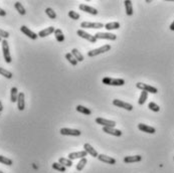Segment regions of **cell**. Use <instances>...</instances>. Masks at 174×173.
Listing matches in <instances>:
<instances>
[{"label": "cell", "instance_id": "obj_3", "mask_svg": "<svg viewBox=\"0 0 174 173\" xmlns=\"http://www.w3.org/2000/svg\"><path fill=\"white\" fill-rule=\"evenodd\" d=\"M1 46H2V53H3V57H4L5 61L7 64H10L12 61V58H11V55H10V51H9V46H8V42L6 39H3L2 42H1Z\"/></svg>", "mask_w": 174, "mask_h": 173}, {"label": "cell", "instance_id": "obj_43", "mask_svg": "<svg viewBox=\"0 0 174 173\" xmlns=\"http://www.w3.org/2000/svg\"><path fill=\"white\" fill-rule=\"evenodd\" d=\"M0 173H4V172H2V171H1V170H0Z\"/></svg>", "mask_w": 174, "mask_h": 173}, {"label": "cell", "instance_id": "obj_8", "mask_svg": "<svg viewBox=\"0 0 174 173\" xmlns=\"http://www.w3.org/2000/svg\"><path fill=\"white\" fill-rule=\"evenodd\" d=\"M113 105L119 107V108L125 109V110H127V111H132V110H133V106H132L131 104L126 103V102H123V101H121V100H118V99L114 100V101H113Z\"/></svg>", "mask_w": 174, "mask_h": 173}, {"label": "cell", "instance_id": "obj_16", "mask_svg": "<svg viewBox=\"0 0 174 173\" xmlns=\"http://www.w3.org/2000/svg\"><path fill=\"white\" fill-rule=\"evenodd\" d=\"M103 131L107 134L113 135V136H116V137H120L122 135V131L114 129V128H111V127H103Z\"/></svg>", "mask_w": 174, "mask_h": 173}, {"label": "cell", "instance_id": "obj_19", "mask_svg": "<svg viewBox=\"0 0 174 173\" xmlns=\"http://www.w3.org/2000/svg\"><path fill=\"white\" fill-rule=\"evenodd\" d=\"M54 31H55L54 27V26H50V27H47V28H46V29L40 30V31L38 32V36H39V37H46L47 35H50L51 33H54Z\"/></svg>", "mask_w": 174, "mask_h": 173}, {"label": "cell", "instance_id": "obj_22", "mask_svg": "<svg viewBox=\"0 0 174 173\" xmlns=\"http://www.w3.org/2000/svg\"><path fill=\"white\" fill-rule=\"evenodd\" d=\"M125 8H126V14L128 16L133 15V5H132V1L130 0H125L124 1Z\"/></svg>", "mask_w": 174, "mask_h": 173}, {"label": "cell", "instance_id": "obj_29", "mask_svg": "<svg viewBox=\"0 0 174 173\" xmlns=\"http://www.w3.org/2000/svg\"><path fill=\"white\" fill-rule=\"evenodd\" d=\"M72 54L74 55L75 58L78 61H83V54L80 53V51L76 50V48H72Z\"/></svg>", "mask_w": 174, "mask_h": 173}, {"label": "cell", "instance_id": "obj_15", "mask_svg": "<svg viewBox=\"0 0 174 173\" xmlns=\"http://www.w3.org/2000/svg\"><path fill=\"white\" fill-rule=\"evenodd\" d=\"M98 159L100 161H102L104 162V163H107V164H116V159H114L112 157H110V156H107V155H104V154H100L99 156H98Z\"/></svg>", "mask_w": 174, "mask_h": 173}, {"label": "cell", "instance_id": "obj_21", "mask_svg": "<svg viewBox=\"0 0 174 173\" xmlns=\"http://www.w3.org/2000/svg\"><path fill=\"white\" fill-rule=\"evenodd\" d=\"M18 90H17L16 86H12L11 90H10V101L12 103L17 102V99H18Z\"/></svg>", "mask_w": 174, "mask_h": 173}, {"label": "cell", "instance_id": "obj_24", "mask_svg": "<svg viewBox=\"0 0 174 173\" xmlns=\"http://www.w3.org/2000/svg\"><path fill=\"white\" fill-rule=\"evenodd\" d=\"M119 27H120V23L117 22V21H115V22H109V23H107L106 25H105V28H106L107 30L119 29Z\"/></svg>", "mask_w": 174, "mask_h": 173}, {"label": "cell", "instance_id": "obj_14", "mask_svg": "<svg viewBox=\"0 0 174 173\" xmlns=\"http://www.w3.org/2000/svg\"><path fill=\"white\" fill-rule=\"evenodd\" d=\"M80 9L82 10V11H85L87 13H89V14H92V15H97L98 14V10L96 8L92 7V6H88L86 4H80Z\"/></svg>", "mask_w": 174, "mask_h": 173}, {"label": "cell", "instance_id": "obj_25", "mask_svg": "<svg viewBox=\"0 0 174 173\" xmlns=\"http://www.w3.org/2000/svg\"><path fill=\"white\" fill-rule=\"evenodd\" d=\"M58 163H61V165H64L65 167H71L72 165V161L69 160L68 158H64V157H61L58 159Z\"/></svg>", "mask_w": 174, "mask_h": 173}, {"label": "cell", "instance_id": "obj_20", "mask_svg": "<svg viewBox=\"0 0 174 173\" xmlns=\"http://www.w3.org/2000/svg\"><path fill=\"white\" fill-rule=\"evenodd\" d=\"M142 160V156L135 155V156H126L124 158L125 163H134V162H140Z\"/></svg>", "mask_w": 174, "mask_h": 173}, {"label": "cell", "instance_id": "obj_6", "mask_svg": "<svg viewBox=\"0 0 174 173\" xmlns=\"http://www.w3.org/2000/svg\"><path fill=\"white\" fill-rule=\"evenodd\" d=\"M61 134L65 135V136H81L82 132L76 129H69V128H61Z\"/></svg>", "mask_w": 174, "mask_h": 173}, {"label": "cell", "instance_id": "obj_12", "mask_svg": "<svg viewBox=\"0 0 174 173\" xmlns=\"http://www.w3.org/2000/svg\"><path fill=\"white\" fill-rule=\"evenodd\" d=\"M88 155V153L83 150V151H79V152H72L68 154V159L69 160H75V159H80V158H86V156Z\"/></svg>", "mask_w": 174, "mask_h": 173}, {"label": "cell", "instance_id": "obj_37", "mask_svg": "<svg viewBox=\"0 0 174 173\" xmlns=\"http://www.w3.org/2000/svg\"><path fill=\"white\" fill-rule=\"evenodd\" d=\"M68 16L71 17L72 19H74V20L80 19V14H79L78 12L74 11V10H71V11H68Z\"/></svg>", "mask_w": 174, "mask_h": 173}, {"label": "cell", "instance_id": "obj_41", "mask_svg": "<svg viewBox=\"0 0 174 173\" xmlns=\"http://www.w3.org/2000/svg\"><path fill=\"white\" fill-rule=\"evenodd\" d=\"M2 111H3V105H2L1 101H0V112H2Z\"/></svg>", "mask_w": 174, "mask_h": 173}, {"label": "cell", "instance_id": "obj_13", "mask_svg": "<svg viewBox=\"0 0 174 173\" xmlns=\"http://www.w3.org/2000/svg\"><path fill=\"white\" fill-rule=\"evenodd\" d=\"M138 129L142 131V132H145V133H148V134H154L156 132L155 128L154 127H151V126H148L146 124H138Z\"/></svg>", "mask_w": 174, "mask_h": 173}, {"label": "cell", "instance_id": "obj_9", "mask_svg": "<svg viewBox=\"0 0 174 173\" xmlns=\"http://www.w3.org/2000/svg\"><path fill=\"white\" fill-rule=\"evenodd\" d=\"M96 123L99 124V125H102L103 127H111V128H114L116 126V122L112 120H107V119H104V118H97L96 119Z\"/></svg>", "mask_w": 174, "mask_h": 173}, {"label": "cell", "instance_id": "obj_18", "mask_svg": "<svg viewBox=\"0 0 174 173\" xmlns=\"http://www.w3.org/2000/svg\"><path fill=\"white\" fill-rule=\"evenodd\" d=\"M17 108L19 111H23L25 109V101H24V94L21 92L19 93L18 99H17Z\"/></svg>", "mask_w": 174, "mask_h": 173}, {"label": "cell", "instance_id": "obj_34", "mask_svg": "<svg viewBox=\"0 0 174 173\" xmlns=\"http://www.w3.org/2000/svg\"><path fill=\"white\" fill-rule=\"evenodd\" d=\"M51 166H53V168L54 170H57L60 172H65V167L64 165H61V163H58V162H54Z\"/></svg>", "mask_w": 174, "mask_h": 173}, {"label": "cell", "instance_id": "obj_5", "mask_svg": "<svg viewBox=\"0 0 174 173\" xmlns=\"http://www.w3.org/2000/svg\"><path fill=\"white\" fill-rule=\"evenodd\" d=\"M76 34H78L80 37H82V39H87V40H89L90 42H92V43H96V41H97L95 35H92V34L86 32L85 30H83V29H79L78 31H76Z\"/></svg>", "mask_w": 174, "mask_h": 173}, {"label": "cell", "instance_id": "obj_11", "mask_svg": "<svg viewBox=\"0 0 174 173\" xmlns=\"http://www.w3.org/2000/svg\"><path fill=\"white\" fill-rule=\"evenodd\" d=\"M20 31H21L23 34H25L26 36H28L29 39H33V40L36 39L38 37V34H36L35 32H33V31H31L28 27H26L25 25H22L21 27H20Z\"/></svg>", "mask_w": 174, "mask_h": 173}, {"label": "cell", "instance_id": "obj_1", "mask_svg": "<svg viewBox=\"0 0 174 173\" xmlns=\"http://www.w3.org/2000/svg\"><path fill=\"white\" fill-rule=\"evenodd\" d=\"M102 83L104 85L107 86H120L125 85V79H113V78H104L102 79Z\"/></svg>", "mask_w": 174, "mask_h": 173}, {"label": "cell", "instance_id": "obj_31", "mask_svg": "<svg viewBox=\"0 0 174 173\" xmlns=\"http://www.w3.org/2000/svg\"><path fill=\"white\" fill-rule=\"evenodd\" d=\"M88 163V160H87V158H82L81 160H80V162L78 164H76V170L78 171H82L83 168H85L86 164Z\"/></svg>", "mask_w": 174, "mask_h": 173}, {"label": "cell", "instance_id": "obj_2", "mask_svg": "<svg viewBox=\"0 0 174 173\" xmlns=\"http://www.w3.org/2000/svg\"><path fill=\"white\" fill-rule=\"evenodd\" d=\"M111 48L112 47H111L110 44H105V46H101L99 48H96V50H92L88 51V57H96V55L102 54L104 53H107V51H110Z\"/></svg>", "mask_w": 174, "mask_h": 173}, {"label": "cell", "instance_id": "obj_10", "mask_svg": "<svg viewBox=\"0 0 174 173\" xmlns=\"http://www.w3.org/2000/svg\"><path fill=\"white\" fill-rule=\"evenodd\" d=\"M81 27H83V28H102V27H104V24L101 22L83 21L81 23Z\"/></svg>", "mask_w": 174, "mask_h": 173}, {"label": "cell", "instance_id": "obj_7", "mask_svg": "<svg viewBox=\"0 0 174 173\" xmlns=\"http://www.w3.org/2000/svg\"><path fill=\"white\" fill-rule=\"evenodd\" d=\"M96 39H109V40H116L117 35L109 32H98L95 34Z\"/></svg>", "mask_w": 174, "mask_h": 173}, {"label": "cell", "instance_id": "obj_27", "mask_svg": "<svg viewBox=\"0 0 174 173\" xmlns=\"http://www.w3.org/2000/svg\"><path fill=\"white\" fill-rule=\"evenodd\" d=\"M14 7H15V9L17 10V11H18V13H19L20 15H24V14H25V13H26V11H25V8L23 7V5H22L21 3H20L19 1L15 2Z\"/></svg>", "mask_w": 174, "mask_h": 173}, {"label": "cell", "instance_id": "obj_4", "mask_svg": "<svg viewBox=\"0 0 174 173\" xmlns=\"http://www.w3.org/2000/svg\"><path fill=\"white\" fill-rule=\"evenodd\" d=\"M136 86L139 90H142V91H145L147 93H151V94H157L158 93V90L155 86H152L147 84H143V83H137Z\"/></svg>", "mask_w": 174, "mask_h": 173}, {"label": "cell", "instance_id": "obj_38", "mask_svg": "<svg viewBox=\"0 0 174 173\" xmlns=\"http://www.w3.org/2000/svg\"><path fill=\"white\" fill-rule=\"evenodd\" d=\"M0 37H1V39H7L9 37V32L0 28Z\"/></svg>", "mask_w": 174, "mask_h": 173}, {"label": "cell", "instance_id": "obj_35", "mask_svg": "<svg viewBox=\"0 0 174 173\" xmlns=\"http://www.w3.org/2000/svg\"><path fill=\"white\" fill-rule=\"evenodd\" d=\"M46 13L47 16L50 17V19H55V18H57V13H55V11H54L53 8L47 7L46 9Z\"/></svg>", "mask_w": 174, "mask_h": 173}, {"label": "cell", "instance_id": "obj_40", "mask_svg": "<svg viewBox=\"0 0 174 173\" xmlns=\"http://www.w3.org/2000/svg\"><path fill=\"white\" fill-rule=\"evenodd\" d=\"M169 28H170V30H172V31H174V21H173L171 24H170Z\"/></svg>", "mask_w": 174, "mask_h": 173}, {"label": "cell", "instance_id": "obj_26", "mask_svg": "<svg viewBox=\"0 0 174 173\" xmlns=\"http://www.w3.org/2000/svg\"><path fill=\"white\" fill-rule=\"evenodd\" d=\"M76 111L80 113H82V114H85V115H91L92 112H91V110L88 109V108H86V107H83V106H81V105H78L76 106Z\"/></svg>", "mask_w": 174, "mask_h": 173}, {"label": "cell", "instance_id": "obj_39", "mask_svg": "<svg viewBox=\"0 0 174 173\" xmlns=\"http://www.w3.org/2000/svg\"><path fill=\"white\" fill-rule=\"evenodd\" d=\"M6 15V11L3 10L2 8H0V16H5Z\"/></svg>", "mask_w": 174, "mask_h": 173}, {"label": "cell", "instance_id": "obj_17", "mask_svg": "<svg viewBox=\"0 0 174 173\" xmlns=\"http://www.w3.org/2000/svg\"><path fill=\"white\" fill-rule=\"evenodd\" d=\"M83 149H85V151L87 152V153L91 155V156L98 158V156H99L98 152L96 151L95 148H93V147H92V145H90V144H88V143H86L85 145H83Z\"/></svg>", "mask_w": 174, "mask_h": 173}, {"label": "cell", "instance_id": "obj_42", "mask_svg": "<svg viewBox=\"0 0 174 173\" xmlns=\"http://www.w3.org/2000/svg\"><path fill=\"white\" fill-rule=\"evenodd\" d=\"M2 40H3V39H1V37H0V42H2Z\"/></svg>", "mask_w": 174, "mask_h": 173}, {"label": "cell", "instance_id": "obj_36", "mask_svg": "<svg viewBox=\"0 0 174 173\" xmlns=\"http://www.w3.org/2000/svg\"><path fill=\"white\" fill-rule=\"evenodd\" d=\"M148 108L150 109L151 111H153V112H159V111H160L159 106L157 105V104H155L154 102H150V103H149Z\"/></svg>", "mask_w": 174, "mask_h": 173}, {"label": "cell", "instance_id": "obj_32", "mask_svg": "<svg viewBox=\"0 0 174 173\" xmlns=\"http://www.w3.org/2000/svg\"><path fill=\"white\" fill-rule=\"evenodd\" d=\"M0 163L5 164V165H7V166H11L13 164V162H12L11 159H9V158L5 157V156H2V155H0Z\"/></svg>", "mask_w": 174, "mask_h": 173}, {"label": "cell", "instance_id": "obj_44", "mask_svg": "<svg viewBox=\"0 0 174 173\" xmlns=\"http://www.w3.org/2000/svg\"><path fill=\"white\" fill-rule=\"evenodd\" d=\"M173 159H174V158H173Z\"/></svg>", "mask_w": 174, "mask_h": 173}, {"label": "cell", "instance_id": "obj_28", "mask_svg": "<svg viewBox=\"0 0 174 173\" xmlns=\"http://www.w3.org/2000/svg\"><path fill=\"white\" fill-rule=\"evenodd\" d=\"M147 98H148V93L145 92V91H142L140 97H139L138 104H139V105H141V106L144 105L145 102H146V100H147Z\"/></svg>", "mask_w": 174, "mask_h": 173}, {"label": "cell", "instance_id": "obj_23", "mask_svg": "<svg viewBox=\"0 0 174 173\" xmlns=\"http://www.w3.org/2000/svg\"><path fill=\"white\" fill-rule=\"evenodd\" d=\"M54 36H55V39H57L58 42L65 41V35H64V32L61 31V29H55Z\"/></svg>", "mask_w": 174, "mask_h": 173}, {"label": "cell", "instance_id": "obj_33", "mask_svg": "<svg viewBox=\"0 0 174 173\" xmlns=\"http://www.w3.org/2000/svg\"><path fill=\"white\" fill-rule=\"evenodd\" d=\"M0 75H3V77H5L6 79H11L13 75L11 72L5 70V68H0Z\"/></svg>", "mask_w": 174, "mask_h": 173}, {"label": "cell", "instance_id": "obj_30", "mask_svg": "<svg viewBox=\"0 0 174 173\" xmlns=\"http://www.w3.org/2000/svg\"><path fill=\"white\" fill-rule=\"evenodd\" d=\"M65 58H67L68 63L71 64L72 65H74V67H76V65L78 64V61L76 60L74 55L72 54V53H68L65 54Z\"/></svg>", "mask_w": 174, "mask_h": 173}]
</instances>
